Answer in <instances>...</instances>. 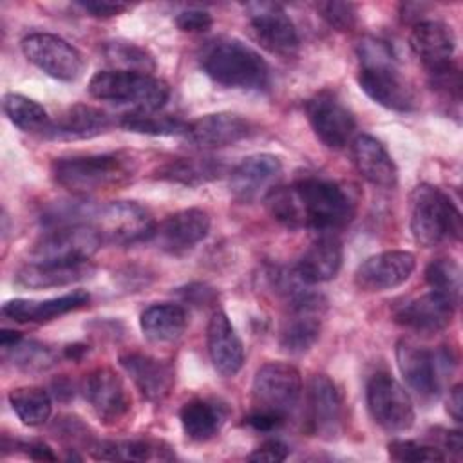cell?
<instances>
[{
	"label": "cell",
	"instance_id": "obj_1",
	"mask_svg": "<svg viewBox=\"0 0 463 463\" xmlns=\"http://www.w3.org/2000/svg\"><path fill=\"white\" fill-rule=\"evenodd\" d=\"M269 215L286 228L333 233L345 228L356 212L349 192L335 181L304 177L277 186L264 197Z\"/></svg>",
	"mask_w": 463,
	"mask_h": 463
},
{
	"label": "cell",
	"instance_id": "obj_2",
	"mask_svg": "<svg viewBox=\"0 0 463 463\" xmlns=\"http://www.w3.org/2000/svg\"><path fill=\"white\" fill-rule=\"evenodd\" d=\"M52 177L65 190L78 195H90L128 184L137 165L130 154L110 152L92 156H72L52 161Z\"/></svg>",
	"mask_w": 463,
	"mask_h": 463
},
{
	"label": "cell",
	"instance_id": "obj_3",
	"mask_svg": "<svg viewBox=\"0 0 463 463\" xmlns=\"http://www.w3.org/2000/svg\"><path fill=\"white\" fill-rule=\"evenodd\" d=\"M204 74L228 89L260 90L269 81L266 60L250 45L237 38H213L199 52Z\"/></svg>",
	"mask_w": 463,
	"mask_h": 463
},
{
	"label": "cell",
	"instance_id": "obj_4",
	"mask_svg": "<svg viewBox=\"0 0 463 463\" xmlns=\"http://www.w3.org/2000/svg\"><path fill=\"white\" fill-rule=\"evenodd\" d=\"M360 89L378 105L394 112H411L418 99L414 89L400 74L391 47L376 38H365L358 45Z\"/></svg>",
	"mask_w": 463,
	"mask_h": 463
},
{
	"label": "cell",
	"instance_id": "obj_5",
	"mask_svg": "<svg viewBox=\"0 0 463 463\" xmlns=\"http://www.w3.org/2000/svg\"><path fill=\"white\" fill-rule=\"evenodd\" d=\"M409 213L411 233L423 248L438 246L447 239H461V213L450 197L438 186L418 184L411 192Z\"/></svg>",
	"mask_w": 463,
	"mask_h": 463
},
{
	"label": "cell",
	"instance_id": "obj_6",
	"mask_svg": "<svg viewBox=\"0 0 463 463\" xmlns=\"http://www.w3.org/2000/svg\"><path fill=\"white\" fill-rule=\"evenodd\" d=\"M89 92L101 101L132 105L134 110L157 112L168 101L170 87L152 74L109 69L98 71L90 78Z\"/></svg>",
	"mask_w": 463,
	"mask_h": 463
},
{
	"label": "cell",
	"instance_id": "obj_7",
	"mask_svg": "<svg viewBox=\"0 0 463 463\" xmlns=\"http://www.w3.org/2000/svg\"><path fill=\"white\" fill-rule=\"evenodd\" d=\"M302 394V376L288 362H268L255 373L251 402L255 411L275 414L282 420L295 409Z\"/></svg>",
	"mask_w": 463,
	"mask_h": 463
},
{
	"label": "cell",
	"instance_id": "obj_8",
	"mask_svg": "<svg viewBox=\"0 0 463 463\" xmlns=\"http://www.w3.org/2000/svg\"><path fill=\"white\" fill-rule=\"evenodd\" d=\"M101 244V235L94 224H58V228L47 232L34 244L31 251V262H89V259L99 250Z\"/></svg>",
	"mask_w": 463,
	"mask_h": 463
},
{
	"label": "cell",
	"instance_id": "obj_9",
	"mask_svg": "<svg viewBox=\"0 0 463 463\" xmlns=\"http://www.w3.org/2000/svg\"><path fill=\"white\" fill-rule=\"evenodd\" d=\"M365 400L373 421L385 432H405L412 427L416 418L412 400L391 374H373L365 387Z\"/></svg>",
	"mask_w": 463,
	"mask_h": 463
},
{
	"label": "cell",
	"instance_id": "obj_10",
	"mask_svg": "<svg viewBox=\"0 0 463 463\" xmlns=\"http://www.w3.org/2000/svg\"><path fill=\"white\" fill-rule=\"evenodd\" d=\"M96 230L103 242L130 246L156 235V219L148 208L136 201H114L96 215Z\"/></svg>",
	"mask_w": 463,
	"mask_h": 463
},
{
	"label": "cell",
	"instance_id": "obj_11",
	"mask_svg": "<svg viewBox=\"0 0 463 463\" xmlns=\"http://www.w3.org/2000/svg\"><path fill=\"white\" fill-rule=\"evenodd\" d=\"M396 362L407 385L418 398L429 402L441 391L443 373L449 369L447 351H430L409 340H400L396 345Z\"/></svg>",
	"mask_w": 463,
	"mask_h": 463
},
{
	"label": "cell",
	"instance_id": "obj_12",
	"mask_svg": "<svg viewBox=\"0 0 463 463\" xmlns=\"http://www.w3.org/2000/svg\"><path fill=\"white\" fill-rule=\"evenodd\" d=\"M20 47L27 61L54 80L74 81L81 76L83 58L80 51L58 34L31 33Z\"/></svg>",
	"mask_w": 463,
	"mask_h": 463
},
{
	"label": "cell",
	"instance_id": "obj_13",
	"mask_svg": "<svg viewBox=\"0 0 463 463\" xmlns=\"http://www.w3.org/2000/svg\"><path fill=\"white\" fill-rule=\"evenodd\" d=\"M307 121L327 148H344L356 130L353 112L331 92L320 90L306 101Z\"/></svg>",
	"mask_w": 463,
	"mask_h": 463
},
{
	"label": "cell",
	"instance_id": "obj_14",
	"mask_svg": "<svg viewBox=\"0 0 463 463\" xmlns=\"http://www.w3.org/2000/svg\"><path fill=\"white\" fill-rule=\"evenodd\" d=\"M246 13L251 31L264 49L279 56H289L297 51V27L280 4L250 2L246 4Z\"/></svg>",
	"mask_w": 463,
	"mask_h": 463
},
{
	"label": "cell",
	"instance_id": "obj_15",
	"mask_svg": "<svg viewBox=\"0 0 463 463\" xmlns=\"http://www.w3.org/2000/svg\"><path fill=\"white\" fill-rule=\"evenodd\" d=\"M307 427L322 439H335L344 430V402L335 382L315 374L307 385Z\"/></svg>",
	"mask_w": 463,
	"mask_h": 463
},
{
	"label": "cell",
	"instance_id": "obj_16",
	"mask_svg": "<svg viewBox=\"0 0 463 463\" xmlns=\"http://www.w3.org/2000/svg\"><path fill=\"white\" fill-rule=\"evenodd\" d=\"M81 391L94 414L103 423L119 421L130 409V398L121 376L110 367H96L85 374Z\"/></svg>",
	"mask_w": 463,
	"mask_h": 463
},
{
	"label": "cell",
	"instance_id": "obj_17",
	"mask_svg": "<svg viewBox=\"0 0 463 463\" xmlns=\"http://www.w3.org/2000/svg\"><path fill=\"white\" fill-rule=\"evenodd\" d=\"M416 268V257L405 250H389L367 257L354 271V284L362 291L376 293L403 284Z\"/></svg>",
	"mask_w": 463,
	"mask_h": 463
},
{
	"label": "cell",
	"instance_id": "obj_18",
	"mask_svg": "<svg viewBox=\"0 0 463 463\" xmlns=\"http://www.w3.org/2000/svg\"><path fill=\"white\" fill-rule=\"evenodd\" d=\"M320 297L297 295L291 300V313L279 333V345L288 354L307 353L320 338Z\"/></svg>",
	"mask_w": 463,
	"mask_h": 463
},
{
	"label": "cell",
	"instance_id": "obj_19",
	"mask_svg": "<svg viewBox=\"0 0 463 463\" xmlns=\"http://www.w3.org/2000/svg\"><path fill=\"white\" fill-rule=\"evenodd\" d=\"M282 174V161L273 154L244 157L230 174V192L241 203L264 199Z\"/></svg>",
	"mask_w": 463,
	"mask_h": 463
},
{
	"label": "cell",
	"instance_id": "obj_20",
	"mask_svg": "<svg viewBox=\"0 0 463 463\" xmlns=\"http://www.w3.org/2000/svg\"><path fill=\"white\" fill-rule=\"evenodd\" d=\"M210 232V213L203 208H184L170 213L156 228L161 250L179 255L199 244Z\"/></svg>",
	"mask_w": 463,
	"mask_h": 463
},
{
	"label": "cell",
	"instance_id": "obj_21",
	"mask_svg": "<svg viewBox=\"0 0 463 463\" xmlns=\"http://www.w3.org/2000/svg\"><path fill=\"white\" fill-rule=\"evenodd\" d=\"M454 309L456 304L449 297L430 289L429 293L403 304L394 313V320L416 333L434 335L450 326Z\"/></svg>",
	"mask_w": 463,
	"mask_h": 463
},
{
	"label": "cell",
	"instance_id": "obj_22",
	"mask_svg": "<svg viewBox=\"0 0 463 463\" xmlns=\"http://www.w3.org/2000/svg\"><path fill=\"white\" fill-rule=\"evenodd\" d=\"M250 123L233 112L204 114L186 125L184 137L197 148H222L248 137Z\"/></svg>",
	"mask_w": 463,
	"mask_h": 463
},
{
	"label": "cell",
	"instance_id": "obj_23",
	"mask_svg": "<svg viewBox=\"0 0 463 463\" xmlns=\"http://www.w3.org/2000/svg\"><path fill=\"white\" fill-rule=\"evenodd\" d=\"M409 43L429 74L438 72L452 63L450 60L454 54L456 38L452 29L439 20H420L414 24Z\"/></svg>",
	"mask_w": 463,
	"mask_h": 463
},
{
	"label": "cell",
	"instance_id": "obj_24",
	"mask_svg": "<svg viewBox=\"0 0 463 463\" xmlns=\"http://www.w3.org/2000/svg\"><path fill=\"white\" fill-rule=\"evenodd\" d=\"M119 365L148 402H163L174 387L172 365L150 354L125 353L119 356Z\"/></svg>",
	"mask_w": 463,
	"mask_h": 463
},
{
	"label": "cell",
	"instance_id": "obj_25",
	"mask_svg": "<svg viewBox=\"0 0 463 463\" xmlns=\"http://www.w3.org/2000/svg\"><path fill=\"white\" fill-rule=\"evenodd\" d=\"M208 354L213 369L224 376H235L244 364V347L232 326L230 318L222 311H215L206 327Z\"/></svg>",
	"mask_w": 463,
	"mask_h": 463
},
{
	"label": "cell",
	"instance_id": "obj_26",
	"mask_svg": "<svg viewBox=\"0 0 463 463\" xmlns=\"http://www.w3.org/2000/svg\"><path fill=\"white\" fill-rule=\"evenodd\" d=\"M112 127L110 116L92 105H72L65 109L56 119H51L43 137L58 141H76L90 139L105 134Z\"/></svg>",
	"mask_w": 463,
	"mask_h": 463
},
{
	"label": "cell",
	"instance_id": "obj_27",
	"mask_svg": "<svg viewBox=\"0 0 463 463\" xmlns=\"http://www.w3.org/2000/svg\"><path fill=\"white\" fill-rule=\"evenodd\" d=\"M342 242L333 233H322L300 255L295 273L304 284H320L335 279L342 268Z\"/></svg>",
	"mask_w": 463,
	"mask_h": 463
},
{
	"label": "cell",
	"instance_id": "obj_28",
	"mask_svg": "<svg viewBox=\"0 0 463 463\" xmlns=\"http://www.w3.org/2000/svg\"><path fill=\"white\" fill-rule=\"evenodd\" d=\"M90 295L83 289L65 293L61 297H52L47 300H29V298H11L2 304V315L14 322H49L60 315L76 311L87 306Z\"/></svg>",
	"mask_w": 463,
	"mask_h": 463
},
{
	"label": "cell",
	"instance_id": "obj_29",
	"mask_svg": "<svg viewBox=\"0 0 463 463\" xmlns=\"http://www.w3.org/2000/svg\"><path fill=\"white\" fill-rule=\"evenodd\" d=\"M351 154L356 170L365 181L380 188L396 186L398 168L387 148L376 137L369 134L356 136L351 146Z\"/></svg>",
	"mask_w": 463,
	"mask_h": 463
},
{
	"label": "cell",
	"instance_id": "obj_30",
	"mask_svg": "<svg viewBox=\"0 0 463 463\" xmlns=\"http://www.w3.org/2000/svg\"><path fill=\"white\" fill-rule=\"evenodd\" d=\"M92 271L94 268L89 262H80V264L29 262L16 271L14 282L31 289L60 288V286H69L78 280H83L90 277Z\"/></svg>",
	"mask_w": 463,
	"mask_h": 463
},
{
	"label": "cell",
	"instance_id": "obj_31",
	"mask_svg": "<svg viewBox=\"0 0 463 463\" xmlns=\"http://www.w3.org/2000/svg\"><path fill=\"white\" fill-rule=\"evenodd\" d=\"M186 326V309L172 302L152 304L139 317V327L143 331V336L152 344H172L179 340Z\"/></svg>",
	"mask_w": 463,
	"mask_h": 463
},
{
	"label": "cell",
	"instance_id": "obj_32",
	"mask_svg": "<svg viewBox=\"0 0 463 463\" xmlns=\"http://www.w3.org/2000/svg\"><path fill=\"white\" fill-rule=\"evenodd\" d=\"M224 416L226 412L222 411L221 405L203 398H194L186 402L179 411V421H181L183 432L192 441L212 439L221 430V425L224 423Z\"/></svg>",
	"mask_w": 463,
	"mask_h": 463
},
{
	"label": "cell",
	"instance_id": "obj_33",
	"mask_svg": "<svg viewBox=\"0 0 463 463\" xmlns=\"http://www.w3.org/2000/svg\"><path fill=\"white\" fill-rule=\"evenodd\" d=\"M224 165L215 157H177L156 170V177L177 184L197 186L221 177Z\"/></svg>",
	"mask_w": 463,
	"mask_h": 463
},
{
	"label": "cell",
	"instance_id": "obj_34",
	"mask_svg": "<svg viewBox=\"0 0 463 463\" xmlns=\"http://www.w3.org/2000/svg\"><path fill=\"white\" fill-rule=\"evenodd\" d=\"M2 109L7 119L24 132H38L43 136L51 123L47 110L38 101L18 92H7L2 98Z\"/></svg>",
	"mask_w": 463,
	"mask_h": 463
},
{
	"label": "cell",
	"instance_id": "obj_35",
	"mask_svg": "<svg viewBox=\"0 0 463 463\" xmlns=\"http://www.w3.org/2000/svg\"><path fill=\"white\" fill-rule=\"evenodd\" d=\"M2 354L16 369L25 373H42L58 362V353L52 347L36 340H25L24 336L14 344L2 347Z\"/></svg>",
	"mask_w": 463,
	"mask_h": 463
},
{
	"label": "cell",
	"instance_id": "obj_36",
	"mask_svg": "<svg viewBox=\"0 0 463 463\" xmlns=\"http://www.w3.org/2000/svg\"><path fill=\"white\" fill-rule=\"evenodd\" d=\"M9 403L18 420L27 427L43 425L52 412V402L43 387H16L9 392Z\"/></svg>",
	"mask_w": 463,
	"mask_h": 463
},
{
	"label": "cell",
	"instance_id": "obj_37",
	"mask_svg": "<svg viewBox=\"0 0 463 463\" xmlns=\"http://www.w3.org/2000/svg\"><path fill=\"white\" fill-rule=\"evenodd\" d=\"M161 443L152 439H121V441H94L89 445L94 459L105 461H146L159 456ZM161 458V456H159Z\"/></svg>",
	"mask_w": 463,
	"mask_h": 463
},
{
	"label": "cell",
	"instance_id": "obj_38",
	"mask_svg": "<svg viewBox=\"0 0 463 463\" xmlns=\"http://www.w3.org/2000/svg\"><path fill=\"white\" fill-rule=\"evenodd\" d=\"M186 125L183 119L170 114L132 110L121 116L119 127L128 132L146 134V136H184Z\"/></svg>",
	"mask_w": 463,
	"mask_h": 463
},
{
	"label": "cell",
	"instance_id": "obj_39",
	"mask_svg": "<svg viewBox=\"0 0 463 463\" xmlns=\"http://www.w3.org/2000/svg\"><path fill=\"white\" fill-rule=\"evenodd\" d=\"M103 54L107 61L114 65V69L145 72V74H150L156 69L154 56L134 42H125V40L105 42Z\"/></svg>",
	"mask_w": 463,
	"mask_h": 463
},
{
	"label": "cell",
	"instance_id": "obj_40",
	"mask_svg": "<svg viewBox=\"0 0 463 463\" xmlns=\"http://www.w3.org/2000/svg\"><path fill=\"white\" fill-rule=\"evenodd\" d=\"M425 280L432 291L449 297L458 306L461 293V268L456 260L447 257L434 259L425 269Z\"/></svg>",
	"mask_w": 463,
	"mask_h": 463
},
{
	"label": "cell",
	"instance_id": "obj_41",
	"mask_svg": "<svg viewBox=\"0 0 463 463\" xmlns=\"http://www.w3.org/2000/svg\"><path fill=\"white\" fill-rule=\"evenodd\" d=\"M389 458L402 463H421V461H445L447 456L436 447L418 443L412 439H394L387 445Z\"/></svg>",
	"mask_w": 463,
	"mask_h": 463
},
{
	"label": "cell",
	"instance_id": "obj_42",
	"mask_svg": "<svg viewBox=\"0 0 463 463\" xmlns=\"http://www.w3.org/2000/svg\"><path fill=\"white\" fill-rule=\"evenodd\" d=\"M317 11L327 22L329 27L342 33L353 31L358 24V9L351 2H340V0L318 2Z\"/></svg>",
	"mask_w": 463,
	"mask_h": 463
},
{
	"label": "cell",
	"instance_id": "obj_43",
	"mask_svg": "<svg viewBox=\"0 0 463 463\" xmlns=\"http://www.w3.org/2000/svg\"><path fill=\"white\" fill-rule=\"evenodd\" d=\"M212 24V14L203 9H184L175 16V25L184 33H204Z\"/></svg>",
	"mask_w": 463,
	"mask_h": 463
},
{
	"label": "cell",
	"instance_id": "obj_44",
	"mask_svg": "<svg viewBox=\"0 0 463 463\" xmlns=\"http://www.w3.org/2000/svg\"><path fill=\"white\" fill-rule=\"evenodd\" d=\"M288 456H289V447L286 443H282L280 439H268L260 443L251 454H248V459L279 463V461H284Z\"/></svg>",
	"mask_w": 463,
	"mask_h": 463
},
{
	"label": "cell",
	"instance_id": "obj_45",
	"mask_svg": "<svg viewBox=\"0 0 463 463\" xmlns=\"http://www.w3.org/2000/svg\"><path fill=\"white\" fill-rule=\"evenodd\" d=\"M78 7H81L90 16L110 18L128 11L132 5L125 2H114V0H87V2H78Z\"/></svg>",
	"mask_w": 463,
	"mask_h": 463
},
{
	"label": "cell",
	"instance_id": "obj_46",
	"mask_svg": "<svg viewBox=\"0 0 463 463\" xmlns=\"http://www.w3.org/2000/svg\"><path fill=\"white\" fill-rule=\"evenodd\" d=\"M244 423L250 425L251 429L259 430V432H269L277 427H280L284 423L282 418L275 416V414H269V412H262V411H255L251 409L250 414L244 418Z\"/></svg>",
	"mask_w": 463,
	"mask_h": 463
},
{
	"label": "cell",
	"instance_id": "obj_47",
	"mask_svg": "<svg viewBox=\"0 0 463 463\" xmlns=\"http://www.w3.org/2000/svg\"><path fill=\"white\" fill-rule=\"evenodd\" d=\"M439 434L436 438L439 439V450L449 458L450 454H456L459 458L461 454V432L459 430H447V429H438Z\"/></svg>",
	"mask_w": 463,
	"mask_h": 463
},
{
	"label": "cell",
	"instance_id": "obj_48",
	"mask_svg": "<svg viewBox=\"0 0 463 463\" xmlns=\"http://www.w3.org/2000/svg\"><path fill=\"white\" fill-rule=\"evenodd\" d=\"M16 449H24L29 458L40 459V461H54L56 454L52 449L43 441H20L16 443Z\"/></svg>",
	"mask_w": 463,
	"mask_h": 463
},
{
	"label": "cell",
	"instance_id": "obj_49",
	"mask_svg": "<svg viewBox=\"0 0 463 463\" xmlns=\"http://www.w3.org/2000/svg\"><path fill=\"white\" fill-rule=\"evenodd\" d=\"M183 297L186 302H192L195 306H203V302H213L215 298V293L213 289L203 286V284H192V286H186L184 291H183Z\"/></svg>",
	"mask_w": 463,
	"mask_h": 463
},
{
	"label": "cell",
	"instance_id": "obj_50",
	"mask_svg": "<svg viewBox=\"0 0 463 463\" xmlns=\"http://www.w3.org/2000/svg\"><path fill=\"white\" fill-rule=\"evenodd\" d=\"M447 412L452 416L454 421H461L463 418V389L461 383H456L450 392H449V400H447Z\"/></svg>",
	"mask_w": 463,
	"mask_h": 463
},
{
	"label": "cell",
	"instance_id": "obj_51",
	"mask_svg": "<svg viewBox=\"0 0 463 463\" xmlns=\"http://www.w3.org/2000/svg\"><path fill=\"white\" fill-rule=\"evenodd\" d=\"M85 351H87V347H85V345H81V344H74V345H67V347H65V351H63V354H65L67 358H74V360H78Z\"/></svg>",
	"mask_w": 463,
	"mask_h": 463
}]
</instances>
